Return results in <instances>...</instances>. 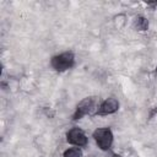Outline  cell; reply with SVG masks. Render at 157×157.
Listing matches in <instances>:
<instances>
[{
    "instance_id": "obj_1",
    "label": "cell",
    "mask_w": 157,
    "mask_h": 157,
    "mask_svg": "<svg viewBox=\"0 0 157 157\" xmlns=\"http://www.w3.org/2000/svg\"><path fill=\"white\" fill-rule=\"evenodd\" d=\"M74 65H75V55L72 52H64L58 55H54L50 59V66L58 72H64L71 69Z\"/></svg>"
},
{
    "instance_id": "obj_2",
    "label": "cell",
    "mask_w": 157,
    "mask_h": 157,
    "mask_svg": "<svg viewBox=\"0 0 157 157\" xmlns=\"http://www.w3.org/2000/svg\"><path fill=\"white\" fill-rule=\"evenodd\" d=\"M97 108H98L97 98L96 97H86L82 101H80L78 104L76 105L75 113L72 115V120H80L85 115L91 114L94 109L97 110Z\"/></svg>"
},
{
    "instance_id": "obj_3",
    "label": "cell",
    "mask_w": 157,
    "mask_h": 157,
    "mask_svg": "<svg viewBox=\"0 0 157 157\" xmlns=\"http://www.w3.org/2000/svg\"><path fill=\"white\" fill-rule=\"evenodd\" d=\"M92 137L102 151H108L113 144V132L109 128H98L92 132Z\"/></svg>"
},
{
    "instance_id": "obj_4",
    "label": "cell",
    "mask_w": 157,
    "mask_h": 157,
    "mask_svg": "<svg viewBox=\"0 0 157 157\" xmlns=\"http://www.w3.org/2000/svg\"><path fill=\"white\" fill-rule=\"evenodd\" d=\"M66 141L70 145H74L76 147H85L88 142V139L82 129L80 128H71L66 132Z\"/></svg>"
},
{
    "instance_id": "obj_5",
    "label": "cell",
    "mask_w": 157,
    "mask_h": 157,
    "mask_svg": "<svg viewBox=\"0 0 157 157\" xmlns=\"http://www.w3.org/2000/svg\"><path fill=\"white\" fill-rule=\"evenodd\" d=\"M119 109V102L118 99L113 98V97H109V98H105L97 108V110L94 112V115H99V117H104V115H109V114H113L115 112H118Z\"/></svg>"
},
{
    "instance_id": "obj_6",
    "label": "cell",
    "mask_w": 157,
    "mask_h": 157,
    "mask_svg": "<svg viewBox=\"0 0 157 157\" xmlns=\"http://www.w3.org/2000/svg\"><path fill=\"white\" fill-rule=\"evenodd\" d=\"M134 28L140 32H145L148 29V21L144 16H137L134 20Z\"/></svg>"
},
{
    "instance_id": "obj_7",
    "label": "cell",
    "mask_w": 157,
    "mask_h": 157,
    "mask_svg": "<svg viewBox=\"0 0 157 157\" xmlns=\"http://www.w3.org/2000/svg\"><path fill=\"white\" fill-rule=\"evenodd\" d=\"M63 156L64 157H82L83 153H82V150L80 147H70V148L64 151Z\"/></svg>"
},
{
    "instance_id": "obj_8",
    "label": "cell",
    "mask_w": 157,
    "mask_h": 157,
    "mask_svg": "<svg viewBox=\"0 0 157 157\" xmlns=\"http://www.w3.org/2000/svg\"><path fill=\"white\" fill-rule=\"evenodd\" d=\"M110 157H119V156H117V155H113V156H110Z\"/></svg>"
},
{
    "instance_id": "obj_9",
    "label": "cell",
    "mask_w": 157,
    "mask_h": 157,
    "mask_svg": "<svg viewBox=\"0 0 157 157\" xmlns=\"http://www.w3.org/2000/svg\"><path fill=\"white\" fill-rule=\"evenodd\" d=\"M156 74H157V66H156Z\"/></svg>"
}]
</instances>
